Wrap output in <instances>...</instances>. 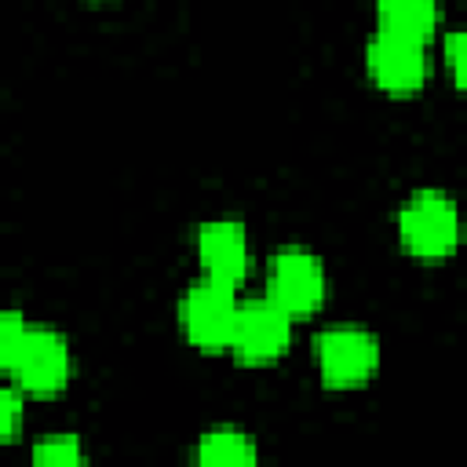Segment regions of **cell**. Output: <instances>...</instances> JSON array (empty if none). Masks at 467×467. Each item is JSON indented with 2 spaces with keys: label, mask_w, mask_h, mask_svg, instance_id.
<instances>
[{
  "label": "cell",
  "mask_w": 467,
  "mask_h": 467,
  "mask_svg": "<svg viewBox=\"0 0 467 467\" xmlns=\"http://www.w3.org/2000/svg\"><path fill=\"white\" fill-rule=\"evenodd\" d=\"M398 234L416 259H445L460 244V208L441 190H416L398 212Z\"/></svg>",
  "instance_id": "1"
},
{
  "label": "cell",
  "mask_w": 467,
  "mask_h": 467,
  "mask_svg": "<svg viewBox=\"0 0 467 467\" xmlns=\"http://www.w3.org/2000/svg\"><path fill=\"white\" fill-rule=\"evenodd\" d=\"M237 310H241V303L234 296V285L201 277L197 285L186 288V296L179 303V321H182V332L193 347H201V350H223L226 347L230 350Z\"/></svg>",
  "instance_id": "2"
},
{
  "label": "cell",
  "mask_w": 467,
  "mask_h": 467,
  "mask_svg": "<svg viewBox=\"0 0 467 467\" xmlns=\"http://www.w3.org/2000/svg\"><path fill=\"white\" fill-rule=\"evenodd\" d=\"M325 288H328L325 263L314 252H306L299 244H285L270 255V263H266V296L274 303H281L292 317L317 310L321 299H325Z\"/></svg>",
  "instance_id": "3"
},
{
  "label": "cell",
  "mask_w": 467,
  "mask_h": 467,
  "mask_svg": "<svg viewBox=\"0 0 467 467\" xmlns=\"http://www.w3.org/2000/svg\"><path fill=\"white\" fill-rule=\"evenodd\" d=\"M314 361L328 387H361L379 361V343L358 325H336L314 336Z\"/></svg>",
  "instance_id": "4"
},
{
  "label": "cell",
  "mask_w": 467,
  "mask_h": 467,
  "mask_svg": "<svg viewBox=\"0 0 467 467\" xmlns=\"http://www.w3.org/2000/svg\"><path fill=\"white\" fill-rule=\"evenodd\" d=\"M365 66L376 88L390 95H412L427 80V55L423 40H412L394 29H376L365 44Z\"/></svg>",
  "instance_id": "5"
},
{
  "label": "cell",
  "mask_w": 467,
  "mask_h": 467,
  "mask_svg": "<svg viewBox=\"0 0 467 467\" xmlns=\"http://www.w3.org/2000/svg\"><path fill=\"white\" fill-rule=\"evenodd\" d=\"M288 339H292V314L281 303H274L270 296L241 303L237 325H234V339H230V350L241 361L266 365V361L285 354Z\"/></svg>",
  "instance_id": "6"
},
{
  "label": "cell",
  "mask_w": 467,
  "mask_h": 467,
  "mask_svg": "<svg viewBox=\"0 0 467 467\" xmlns=\"http://www.w3.org/2000/svg\"><path fill=\"white\" fill-rule=\"evenodd\" d=\"M15 383L36 398H51L66 387L69 379V347L58 332L51 328H26L22 347L15 350V358L4 365Z\"/></svg>",
  "instance_id": "7"
},
{
  "label": "cell",
  "mask_w": 467,
  "mask_h": 467,
  "mask_svg": "<svg viewBox=\"0 0 467 467\" xmlns=\"http://www.w3.org/2000/svg\"><path fill=\"white\" fill-rule=\"evenodd\" d=\"M197 259L204 277L223 285H241L248 274V234L237 219H208L197 230Z\"/></svg>",
  "instance_id": "8"
},
{
  "label": "cell",
  "mask_w": 467,
  "mask_h": 467,
  "mask_svg": "<svg viewBox=\"0 0 467 467\" xmlns=\"http://www.w3.org/2000/svg\"><path fill=\"white\" fill-rule=\"evenodd\" d=\"M376 15L379 29H394L423 44L438 29V0H376Z\"/></svg>",
  "instance_id": "9"
},
{
  "label": "cell",
  "mask_w": 467,
  "mask_h": 467,
  "mask_svg": "<svg viewBox=\"0 0 467 467\" xmlns=\"http://www.w3.org/2000/svg\"><path fill=\"white\" fill-rule=\"evenodd\" d=\"M197 460L201 463H255V445L248 434H241L234 427H215V431L201 434Z\"/></svg>",
  "instance_id": "10"
},
{
  "label": "cell",
  "mask_w": 467,
  "mask_h": 467,
  "mask_svg": "<svg viewBox=\"0 0 467 467\" xmlns=\"http://www.w3.org/2000/svg\"><path fill=\"white\" fill-rule=\"evenodd\" d=\"M33 460L44 463V467H77L84 460V449H80L77 434H51V438L36 441Z\"/></svg>",
  "instance_id": "11"
},
{
  "label": "cell",
  "mask_w": 467,
  "mask_h": 467,
  "mask_svg": "<svg viewBox=\"0 0 467 467\" xmlns=\"http://www.w3.org/2000/svg\"><path fill=\"white\" fill-rule=\"evenodd\" d=\"M441 51H445V66H449L452 80H456L460 88H467V29H452V33H445Z\"/></svg>",
  "instance_id": "12"
},
{
  "label": "cell",
  "mask_w": 467,
  "mask_h": 467,
  "mask_svg": "<svg viewBox=\"0 0 467 467\" xmlns=\"http://www.w3.org/2000/svg\"><path fill=\"white\" fill-rule=\"evenodd\" d=\"M26 321H22V314L18 310H7L4 317H0V365H7L11 358H15V350L22 347V339H26Z\"/></svg>",
  "instance_id": "13"
},
{
  "label": "cell",
  "mask_w": 467,
  "mask_h": 467,
  "mask_svg": "<svg viewBox=\"0 0 467 467\" xmlns=\"http://www.w3.org/2000/svg\"><path fill=\"white\" fill-rule=\"evenodd\" d=\"M0 416H4V441L18 438V423H22V394L15 387L0 390Z\"/></svg>",
  "instance_id": "14"
}]
</instances>
